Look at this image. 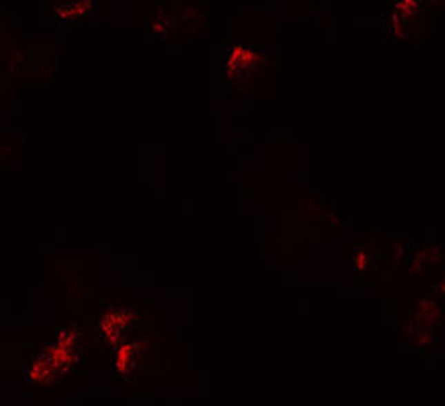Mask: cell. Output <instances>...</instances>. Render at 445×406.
Listing matches in <instances>:
<instances>
[{"label":"cell","mask_w":445,"mask_h":406,"mask_svg":"<svg viewBox=\"0 0 445 406\" xmlns=\"http://www.w3.org/2000/svg\"><path fill=\"white\" fill-rule=\"evenodd\" d=\"M89 6H93V4H91V2H88V4H86V2H79V4H73V6H63V8H61L55 14H57L61 20H70V17L77 18V17H81L82 13H86V11L89 9Z\"/></svg>","instance_id":"1"}]
</instances>
